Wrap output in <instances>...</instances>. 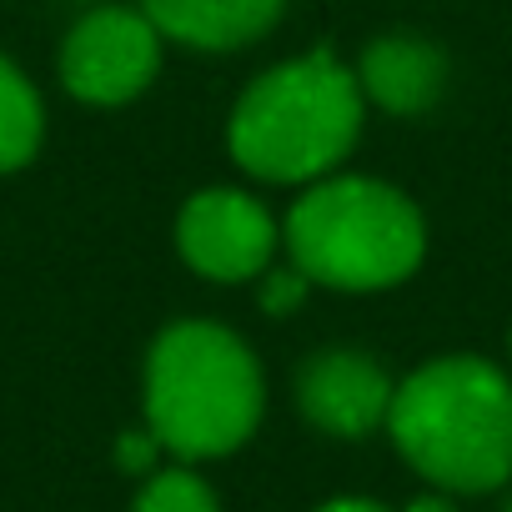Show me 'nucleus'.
<instances>
[{"mask_svg": "<svg viewBox=\"0 0 512 512\" xmlns=\"http://www.w3.org/2000/svg\"><path fill=\"white\" fill-rule=\"evenodd\" d=\"M387 432L432 487L497 492L512 482V377L487 357H437L397 382Z\"/></svg>", "mask_w": 512, "mask_h": 512, "instance_id": "1", "label": "nucleus"}, {"mask_svg": "<svg viewBox=\"0 0 512 512\" xmlns=\"http://www.w3.org/2000/svg\"><path fill=\"white\" fill-rule=\"evenodd\" d=\"M367 96L357 76L327 51H307L297 61L256 76L231 106L226 146L241 171L256 181H322L362 136Z\"/></svg>", "mask_w": 512, "mask_h": 512, "instance_id": "2", "label": "nucleus"}, {"mask_svg": "<svg viewBox=\"0 0 512 512\" xmlns=\"http://www.w3.org/2000/svg\"><path fill=\"white\" fill-rule=\"evenodd\" d=\"M146 427L181 462L236 452L267 407L262 367L221 322H171L146 352Z\"/></svg>", "mask_w": 512, "mask_h": 512, "instance_id": "3", "label": "nucleus"}, {"mask_svg": "<svg viewBox=\"0 0 512 512\" xmlns=\"http://www.w3.org/2000/svg\"><path fill=\"white\" fill-rule=\"evenodd\" d=\"M282 241L292 267L312 287L332 292H382L422 267L427 226L412 196L372 176L312 181L287 211Z\"/></svg>", "mask_w": 512, "mask_h": 512, "instance_id": "4", "label": "nucleus"}, {"mask_svg": "<svg viewBox=\"0 0 512 512\" xmlns=\"http://www.w3.org/2000/svg\"><path fill=\"white\" fill-rule=\"evenodd\" d=\"M161 41L166 36L146 11L101 6L71 26L61 46V81L86 106H126L156 81Z\"/></svg>", "mask_w": 512, "mask_h": 512, "instance_id": "5", "label": "nucleus"}, {"mask_svg": "<svg viewBox=\"0 0 512 512\" xmlns=\"http://www.w3.org/2000/svg\"><path fill=\"white\" fill-rule=\"evenodd\" d=\"M282 226L272 211L231 186L196 191L176 216V251L181 262L206 282H251L272 267Z\"/></svg>", "mask_w": 512, "mask_h": 512, "instance_id": "6", "label": "nucleus"}, {"mask_svg": "<svg viewBox=\"0 0 512 512\" xmlns=\"http://www.w3.org/2000/svg\"><path fill=\"white\" fill-rule=\"evenodd\" d=\"M392 377L382 372V362H372L367 352L352 347H327L312 362H302L297 372V407L302 417L327 432V437H372L377 427H387L392 412Z\"/></svg>", "mask_w": 512, "mask_h": 512, "instance_id": "7", "label": "nucleus"}, {"mask_svg": "<svg viewBox=\"0 0 512 512\" xmlns=\"http://www.w3.org/2000/svg\"><path fill=\"white\" fill-rule=\"evenodd\" d=\"M357 86L372 106L392 116H422L427 106H437L447 86V56L432 41L407 36V31L377 36L357 61Z\"/></svg>", "mask_w": 512, "mask_h": 512, "instance_id": "8", "label": "nucleus"}, {"mask_svg": "<svg viewBox=\"0 0 512 512\" xmlns=\"http://www.w3.org/2000/svg\"><path fill=\"white\" fill-rule=\"evenodd\" d=\"M141 11L176 46L241 51L282 21L287 0H141Z\"/></svg>", "mask_w": 512, "mask_h": 512, "instance_id": "9", "label": "nucleus"}, {"mask_svg": "<svg viewBox=\"0 0 512 512\" xmlns=\"http://www.w3.org/2000/svg\"><path fill=\"white\" fill-rule=\"evenodd\" d=\"M41 131H46V111L36 86L0 56V176L21 171L41 151Z\"/></svg>", "mask_w": 512, "mask_h": 512, "instance_id": "10", "label": "nucleus"}, {"mask_svg": "<svg viewBox=\"0 0 512 512\" xmlns=\"http://www.w3.org/2000/svg\"><path fill=\"white\" fill-rule=\"evenodd\" d=\"M131 512H221V502H216V487L201 472H191V462H186V467L151 472L141 482Z\"/></svg>", "mask_w": 512, "mask_h": 512, "instance_id": "11", "label": "nucleus"}, {"mask_svg": "<svg viewBox=\"0 0 512 512\" xmlns=\"http://www.w3.org/2000/svg\"><path fill=\"white\" fill-rule=\"evenodd\" d=\"M307 287H312V282H307L297 267H267V272H262V307H267L272 317H287V312L302 307Z\"/></svg>", "mask_w": 512, "mask_h": 512, "instance_id": "12", "label": "nucleus"}, {"mask_svg": "<svg viewBox=\"0 0 512 512\" xmlns=\"http://www.w3.org/2000/svg\"><path fill=\"white\" fill-rule=\"evenodd\" d=\"M161 452H166V447H161V437H156L151 427H141V432H121V437H116V462H121L126 472H141V477H151Z\"/></svg>", "mask_w": 512, "mask_h": 512, "instance_id": "13", "label": "nucleus"}, {"mask_svg": "<svg viewBox=\"0 0 512 512\" xmlns=\"http://www.w3.org/2000/svg\"><path fill=\"white\" fill-rule=\"evenodd\" d=\"M402 512H457V502H452V492H442V487H432V492H422V497H412Z\"/></svg>", "mask_w": 512, "mask_h": 512, "instance_id": "14", "label": "nucleus"}, {"mask_svg": "<svg viewBox=\"0 0 512 512\" xmlns=\"http://www.w3.org/2000/svg\"><path fill=\"white\" fill-rule=\"evenodd\" d=\"M312 512H392V507L387 502H372V497H332V502H322Z\"/></svg>", "mask_w": 512, "mask_h": 512, "instance_id": "15", "label": "nucleus"}, {"mask_svg": "<svg viewBox=\"0 0 512 512\" xmlns=\"http://www.w3.org/2000/svg\"><path fill=\"white\" fill-rule=\"evenodd\" d=\"M502 512H512V492H507V497H502Z\"/></svg>", "mask_w": 512, "mask_h": 512, "instance_id": "16", "label": "nucleus"}]
</instances>
